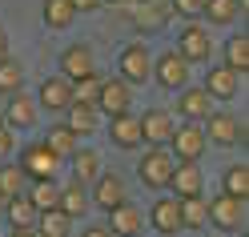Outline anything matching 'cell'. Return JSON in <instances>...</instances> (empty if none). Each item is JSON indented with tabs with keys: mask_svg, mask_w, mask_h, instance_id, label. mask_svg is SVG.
I'll return each mask as SVG.
<instances>
[{
	"mask_svg": "<svg viewBox=\"0 0 249 237\" xmlns=\"http://www.w3.org/2000/svg\"><path fill=\"white\" fill-rule=\"evenodd\" d=\"M177 53L189 60L193 69L209 65V60H213V53H217L209 24H201V20H185V24H181V33H177Z\"/></svg>",
	"mask_w": 249,
	"mask_h": 237,
	"instance_id": "cell-2",
	"label": "cell"
},
{
	"mask_svg": "<svg viewBox=\"0 0 249 237\" xmlns=\"http://www.w3.org/2000/svg\"><path fill=\"white\" fill-rule=\"evenodd\" d=\"M72 85V101L76 105H97V89H101V76H81V81H69Z\"/></svg>",
	"mask_w": 249,
	"mask_h": 237,
	"instance_id": "cell-35",
	"label": "cell"
},
{
	"mask_svg": "<svg viewBox=\"0 0 249 237\" xmlns=\"http://www.w3.org/2000/svg\"><path fill=\"white\" fill-rule=\"evenodd\" d=\"M201 8H205V0H169V12L181 20H201Z\"/></svg>",
	"mask_w": 249,
	"mask_h": 237,
	"instance_id": "cell-36",
	"label": "cell"
},
{
	"mask_svg": "<svg viewBox=\"0 0 249 237\" xmlns=\"http://www.w3.org/2000/svg\"><path fill=\"white\" fill-rule=\"evenodd\" d=\"M4 56H12V53H8V28L0 24V60H4Z\"/></svg>",
	"mask_w": 249,
	"mask_h": 237,
	"instance_id": "cell-40",
	"label": "cell"
},
{
	"mask_svg": "<svg viewBox=\"0 0 249 237\" xmlns=\"http://www.w3.org/2000/svg\"><path fill=\"white\" fill-rule=\"evenodd\" d=\"M201 89H205L213 101H233V97H241V73H233V69H225L221 60H217L213 69H205V85Z\"/></svg>",
	"mask_w": 249,
	"mask_h": 237,
	"instance_id": "cell-19",
	"label": "cell"
},
{
	"mask_svg": "<svg viewBox=\"0 0 249 237\" xmlns=\"http://www.w3.org/2000/svg\"><path fill=\"white\" fill-rule=\"evenodd\" d=\"M137 125H141V141L145 145H169V137H173L177 129V117H173V109H145L141 117H137Z\"/></svg>",
	"mask_w": 249,
	"mask_h": 237,
	"instance_id": "cell-13",
	"label": "cell"
},
{
	"mask_svg": "<svg viewBox=\"0 0 249 237\" xmlns=\"http://www.w3.org/2000/svg\"><path fill=\"white\" fill-rule=\"evenodd\" d=\"M28 189V177H24V169L17 161H0V197H20Z\"/></svg>",
	"mask_w": 249,
	"mask_h": 237,
	"instance_id": "cell-33",
	"label": "cell"
},
{
	"mask_svg": "<svg viewBox=\"0 0 249 237\" xmlns=\"http://www.w3.org/2000/svg\"><path fill=\"white\" fill-rule=\"evenodd\" d=\"M181 229H209V197H181Z\"/></svg>",
	"mask_w": 249,
	"mask_h": 237,
	"instance_id": "cell-27",
	"label": "cell"
},
{
	"mask_svg": "<svg viewBox=\"0 0 249 237\" xmlns=\"http://www.w3.org/2000/svg\"><path fill=\"white\" fill-rule=\"evenodd\" d=\"M17 149H20L17 133H12L8 125H0V161H12V157H17Z\"/></svg>",
	"mask_w": 249,
	"mask_h": 237,
	"instance_id": "cell-37",
	"label": "cell"
},
{
	"mask_svg": "<svg viewBox=\"0 0 249 237\" xmlns=\"http://www.w3.org/2000/svg\"><path fill=\"white\" fill-rule=\"evenodd\" d=\"M81 237H113V233H108V225H89L81 229Z\"/></svg>",
	"mask_w": 249,
	"mask_h": 237,
	"instance_id": "cell-39",
	"label": "cell"
},
{
	"mask_svg": "<svg viewBox=\"0 0 249 237\" xmlns=\"http://www.w3.org/2000/svg\"><path fill=\"white\" fill-rule=\"evenodd\" d=\"M0 213H4V197H0Z\"/></svg>",
	"mask_w": 249,
	"mask_h": 237,
	"instance_id": "cell-43",
	"label": "cell"
},
{
	"mask_svg": "<svg viewBox=\"0 0 249 237\" xmlns=\"http://www.w3.org/2000/svg\"><path fill=\"white\" fill-rule=\"evenodd\" d=\"M24 197L33 201V209H36V213L56 209V205H60V181H56V177H53V181H28Z\"/></svg>",
	"mask_w": 249,
	"mask_h": 237,
	"instance_id": "cell-28",
	"label": "cell"
},
{
	"mask_svg": "<svg viewBox=\"0 0 249 237\" xmlns=\"http://www.w3.org/2000/svg\"><path fill=\"white\" fill-rule=\"evenodd\" d=\"M221 193H229V197H249V169L245 165H229L225 173H221Z\"/></svg>",
	"mask_w": 249,
	"mask_h": 237,
	"instance_id": "cell-34",
	"label": "cell"
},
{
	"mask_svg": "<svg viewBox=\"0 0 249 237\" xmlns=\"http://www.w3.org/2000/svg\"><path fill=\"white\" fill-rule=\"evenodd\" d=\"M72 105V85L65 81V76H44L40 89H36V109H44V113H65V109Z\"/></svg>",
	"mask_w": 249,
	"mask_h": 237,
	"instance_id": "cell-17",
	"label": "cell"
},
{
	"mask_svg": "<svg viewBox=\"0 0 249 237\" xmlns=\"http://www.w3.org/2000/svg\"><path fill=\"white\" fill-rule=\"evenodd\" d=\"M56 65H60V76H65V81H81V76L97 73V53H92L85 40H76V44H65V49H60Z\"/></svg>",
	"mask_w": 249,
	"mask_h": 237,
	"instance_id": "cell-12",
	"label": "cell"
},
{
	"mask_svg": "<svg viewBox=\"0 0 249 237\" xmlns=\"http://www.w3.org/2000/svg\"><path fill=\"white\" fill-rule=\"evenodd\" d=\"M69 4L76 8V17H81V12H97V8H105V0H69Z\"/></svg>",
	"mask_w": 249,
	"mask_h": 237,
	"instance_id": "cell-38",
	"label": "cell"
},
{
	"mask_svg": "<svg viewBox=\"0 0 249 237\" xmlns=\"http://www.w3.org/2000/svg\"><path fill=\"white\" fill-rule=\"evenodd\" d=\"M8 237H36V229H12Z\"/></svg>",
	"mask_w": 249,
	"mask_h": 237,
	"instance_id": "cell-41",
	"label": "cell"
},
{
	"mask_svg": "<svg viewBox=\"0 0 249 237\" xmlns=\"http://www.w3.org/2000/svg\"><path fill=\"white\" fill-rule=\"evenodd\" d=\"M40 20H44V28H53V33H65L76 20V8L69 0H40Z\"/></svg>",
	"mask_w": 249,
	"mask_h": 237,
	"instance_id": "cell-26",
	"label": "cell"
},
{
	"mask_svg": "<svg viewBox=\"0 0 249 237\" xmlns=\"http://www.w3.org/2000/svg\"><path fill=\"white\" fill-rule=\"evenodd\" d=\"M0 125H4V105H0Z\"/></svg>",
	"mask_w": 249,
	"mask_h": 237,
	"instance_id": "cell-42",
	"label": "cell"
},
{
	"mask_svg": "<svg viewBox=\"0 0 249 237\" xmlns=\"http://www.w3.org/2000/svg\"><path fill=\"white\" fill-rule=\"evenodd\" d=\"M56 209H60V213H69L72 221L89 217V209H92V201H89V185H76V181L60 185V205H56Z\"/></svg>",
	"mask_w": 249,
	"mask_h": 237,
	"instance_id": "cell-24",
	"label": "cell"
},
{
	"mask_svg": "<svg viewBox=\"0 0 249 237\" xmlns=\"http://www.w3.org/2000/svg\"><path fill=\"white\" fill-rule=\"evenodd\" d=\"M60 121H65L69 129H72L76 137L85 141V137H92V133H97L101 113H97V105H76V101H72V105L65 109V113H60Z\"/></svg>",
	"mask_w": 249,
	"mask_h": 237,
	"instance_id": "cell-23",
	"label": "cell"
},
{
	"mask_svg": "<svg viewBox=\"0 0 249 237\" xmlns=\"http://www.w3.org/2000/svg\"><path fill=\"white\" fill-rule=\"evenodd\" d=\"M165 189H173V197H197V193H205V173H201L197 161H177L173 165V177H169Z\"/></svg>",
	"mask_w": 249,
	"mask_h": 237,
	"instance_id": "cell-20",
	"label": "cell"
},
{
	"mask_svg": "<svg viewBox=\"0 0 249 237\" xmlns=\"http://www.w3.org/2000/svg\"><path fill=\"white\" fill-rule=\"evenodd\" d=\"M101 169H105L101 153H97V149H89V145H81V149L69 157V173H72L69 181H76V185H92V181L101 177Z\"/></svg>",
	"mask_w": 249,
	"mask_h": 237,
	"instance_id": "cell-21",
	"label": "cell"
},
{
	"mask_svg": "<svg viewBox=\"0 0 249 237\" xmlns=\"http://www.w3.org/2000/svg\"><path fill=\"white\" fill-rule=\"evenodd\" d=\"M129 105H133V89L121 76L101 81V89H97V113L101 117H121V113H129Z\"/></svg>",
	"mask_w": 249,
	"mask_h": 237,
	"instance_id": "cell-14",
	"label": "cell"
},
{
	"mask_svg": "<svg viewBox=\"0 0 249 237\" xmlns=\"http://www.w3.org/2000/svg\"><path fill=\"white\" fill-rule=\"evenodd\" d=\"M145 229H153L157 237H177L181 229V201L177 197H157L145 213Z\"/></svg>",
	"mask_w": 249,
	"mask_h": 237,
	"instance_id": "cell-10",
	"label": "cell"
},
{
	"mask_svg": "<svg viewBox=\"0 0 249 237\" xmlns=\"http://www.w3.org/2000/svg\"><path fill=\"white\" fill-rule=\"evenodd\" d=\"M205 129V141H209V149H233V145H241L245 141V121L237 113H225V109H213L209 121L201 125Z\"/></svg>",
	"mask_w": 249,
	"mask_h": 237,
	"instance_id": "cell-7",
	"label": "cell"
},
{
	"mask_svg": "<svg viewBox=\"0 0 249 237\" xmlns=\"http://www.w3.org/2000/svg\"><path fill=\"white\" fill-rule=\"evenodd\" d=\"M105 133H108V141H113V149H121V153H137V149H145V141H141V125H137L133 113L108 117Z\"/></svg>",
	"mask_w": 249,
	"mask_h": 237,
	"instance_id": "cell-15",
	"label": "cell"
},
{
	"mask_svg": "<svg viewBox=\"0 0 249 237\" xmlns=\"http://www.w3.org/2000/svg\"><path fill=\"white\" fill-rule=\"evenodd\" d=\"M108 233L113 237H141L145 233V209L141 205H133V201H121L117 209H108Z\"/></svg>",
	"mask_w": 249,
	"mask_h": 237,
	"instance_id": "cell-16",
	"label": "cell"
},
{
	"mask_svg": "<svg viewBox=\"0 0 249 237\" xmlns=\"http://www.w3.org/2000/svg\"><path fill=\"white\" fill-rule=\"evenodd\" d=\"M245 201L241 197H229V193H217L209 197V229H221L225 237L233 233H245Z\"/></svg>",
	"mask_w": 249,
	"mask_h": 237,
	"instance_id": "cell-6",
	"label": "cell"
},
{
	"mask_svg": "<svg viewBox=\"0 0 249 237\" xmlns=\"http://www.w3.org/2000/svg\"><path fill=\"white\" fill-rule=\"evenodd\" d=\"M17 165L24 169L28 181H53L65 161H60V157H56L49 145H44V141H28V145L17 149Z\"/></svg>",
	"mask_w": 249,
	"mask_h": 237,
	"instance_id": "cell-4",
	"label": "cell"
},
{
	"mask_svg": "<svg viewBox=\"0 0 249 237\" xmlns=\"http://www.w3.org/2000/svg\"><path fill=\"white\" fill-rule=\"evenodd\" d=\"M149 81H157L165 92H181L185 85H193V65H189L177 49H169V53H161V56H153Z\"/></svg>",
	"mask_w": 249,
	"mask_h": 237,
	"instance_id": "cell-5",
	"label": "cell"
},
{
	"mask_svg": "<svg viewBox=\"0 0 249 237\" xmlns=\"http://www.w3.org/2000/svg\"><path fill=\"white\" fill-rule=\"evenodd\" d=\"M213 109H217V101H213V97H209V92L201 89V85H185V89L177 92L173 117H181V121H193V125H205Z\"/></svg>",
	"mask_w": 249,
	"mask_h": 237,
	"instance_id": "cell-9",
	"label": "cell"
},
{
	"mask_svg": "<svg viewBox=\"0 0 249 237\" xmlns=\"http://www.w3.org/2000/svg\"><path fill=\"white\" fill-rule=\"evenodd\" d=\"M24 89V65L17 56H4L0 60V101H8L12 92Z\"/></svg>",
	"mask_w": 249,
	"mask_h": 237,
	"instance_id": "cell-32",
	"label": "cell"
},
{
	"mask_svg": "<svg viewBox=\"0 0 249 237\" xmlns=\"http://www.w3.org/2000/svg\"><path fill=\"white\" fill-rule=\"evenodd\" d=\"M241 12H245V0H205V8H201V24L229 28Z\"/></svg>",
	"mask_w": 249,
	"mask_h": 237,
	"instance_id": "cell-22",
	"label": "cell"
},
{
	"mask_svg": "<svg viewBox=\"0 0 249 237\" xmlns=\"http://www.w3.org/2000/svg\"><path fill=\"white\" fill-rule=\"evenodd\" d=\"M221 65L245 76V69H249V40H245V33H237V36H229V40H225V49H221Z\"/></svg>",
	"mask_w": 249,
	"mask_h": 237,
	"instance_id": "cell-31",
	"label": "cell"
},
{
	"mask_svg": "<svg viewBox=\"0 0 249 237\" xmlns=\"http://www.w3.org/2000/svg\"><path fill=\"white\" fill-rule=\"evenodd\" d=\"M165 149L173 153L177 161H197V165H201V157L209 153V141H205V129H201V125L181 121L177 129H173V137H169V145H165Z\"/></svg>",
	"mask_w": 249,
	"mask_h": 237,
	"instance_id": "cell-8",
	"label": "cell"
},
{
	"mask_svg": "<svg viewBox=\"0 0 249 237\" xmlns=\"http://www.w3.org/2000/svg\"><path fill=\"white\" fill-rule=\"evenodd\" d=\"M40 141H44V145H49V149H53V153L60 157V161H69V157H72L76 149H81V137H76V133L69 129V125H65V121L49 125V133H44Z\"/></svg>",
	"mask_w": 249,
	"mask_h": 237,
	"instance_id": "cell-25",
	"label": "cell"
},
{
	"mask_svg": "<svg viewBox=\"0 0 249 237\" xmlns=\"http://www.w3.org/2000/svg\"><path fill=\"white\" fill-rule=\"evenodd\" d=\"M173 165H177V157L165 145H145L141 157H137V181L145 189H165L169 177H173Z\"/></svg>",
	"mask_w": 249,
	"mask_h": 237,
	"instance_id": "cell-1",
	"label": "cell"
},
{
	"mask_svg": "<svg viewBox=\"0 0 249 237\" xmlns=\"http://www.w3.org/2000/svg\"><path fill=\"white\" fill-rule=\"evenodd\" d=\"M36 117H40V109H36V101L28 97V92L20 89V92H12V97L4 101V125L12 133H28L36 125Z\"/></svg>",
	"mask_w": 249,
	"mask_h": 237,
	"instance_id": "cell-18",
	"label": "cell"
},
{
	"mask_svg": "<svg viewBox=\"0 0 249 237\" xmlns=\"http://www.w3.org/2000/svg\"><path fill=\"white\" fill-rule=\"evenodd\" d=\"M4 221H8V229H33V225H36L33 201H28L24 193H20V197H8V201H4Z\"/></svg>",
	"mask_w": 249,
	"mask_h": 237,
	"instance_id": "cell-29",
	"label": "cell"
},
{
	"mask_svg": "<svg viewBox=\"0 0 249 237\" xmlns=\"http://www.w3.org/2000/svg\"><path fill=\"white\" fill-rule=\"evenodd\" d=\"M36 237H69L72 233V217L69 213H60V209H44L36 213Z\"/></svg>",
	"mask_w": 249,
	"mask_h": 237,
	"instance_id": "cell-30",
	"label": "cell"
},
{
	"mask_svg": "<svg viewBox=\"0 0 249 237\" xmlns=\"http://www.w3.org/2000/svg\"><path fill=\"white\" fill-rule=\"evenodd\" d=\"M149 73H153V49L145 40H129V44H121V53H117V76L129 89L137 85H145L149 81Z\"/></svg>",
	"mask_w": 249,
	"mask_h": 237,
	"instance_id": "cell-3",
	"label": "cell"
},
{
	"mask_svg": "<svg viewBox=\"0 0 249 237\" xmlns=\"http://www.w3.org/2000/svg\"><path fill=\"white\" fill-rule=\"evenodd\" d=\"M89 201L97 205V209H117L121 201H129V185H124V177L121 173H113V169H101V177L89 185Z\"/></svg>",
	"mask_w": 249,
	"mask_h": 237,
	"instance_id": "cell-11",
	"label": "cell"
}]
</instances>
